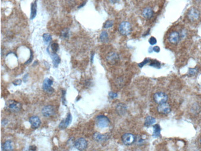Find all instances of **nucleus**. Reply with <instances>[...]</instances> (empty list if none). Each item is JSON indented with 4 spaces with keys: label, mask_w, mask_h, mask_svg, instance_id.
Segmentation results:
<instances>
[{
    "label": "nucleus",
    "mask_w": 201,
    "mask_h": 151,
    "mask_svg": "<svg viewBox=\"0 0 201 151\" xmlns=\"http://www.w3.org/2000/svg\"><path fill=\"white\" fill-rule=\"evenodd\" d=\"M6 108L12 113L19 112L22 109V104L16 100H11L6 103Z\"/></svg>",
    "instance_id": "f257e3e1"
},
{
    "label": "nucleus",
    "mask_w": 201,
    "mask_h": 151,
    "mask_svg": "<svg viewBox=\"0 0 201 151\" xmlns=\"http://www.w3.org/2000/svg\"><path fill=\"white\" fill-rule=\"evenodd\" d=\"M119 32L123 35H128L132 31L131 25L128 21H123L119 26Z\"/></svg>",
    "instance_id": "f03ea898"
},
{
    "label": "nucleus",
    "mask_w": 201,
    "mask_h": 151,
    "mask_svg": "<svg viewBox=\"0 0 201 151\" xmlns=\"http://www.w3.org/2000/svg\"><path fill=\"white\" fill-rule=\"evenodd\" d=\"M110 121L108 117L104 115H99L96 118V125L100 128H105L109 126Z\"/></svg>",
    "instance_id": "7ed1b4c3"
},
{
    "label": "nucleus",
    "mask_w": 201,
    "mask_h": 151,
    "mask_svg": "<svg viewBox=\"0 0 201 151\" xmlns=\"http://www.w3.org/2000/svg\"><path fill=\"white\" fill-rule=\"evenodd\" d=\"M153 98L154 102L158 105L167 102L168 100V96L167 94L163 92H158L155 93L153 94Z\"/></svg>",
    "instance_id": "20e7f679"
},
{
    "label": "nucleus",
    "mask_w": 201,
    "mask_h": 151,
    "mask_svg": "<svg viewBox=\"0 0 201 151\" xmlns=\"http://www.w3.org/2000/svg\"><path fill=\"white\" fill-rule=\"evenodd\" d=\"M122 142L126 146H130L136 141V137L131 133H125L121 137Z\"/></svg>",
    "instance_id": "39448f33"
},
{
    "label": "nucleus",
    "mask_w": 201,
    "mask_h": 151,
    "mask_svg": "<svg viewBox=\"0 0 201 151\" xmlns=\"http://www.w3.org/2000/svg\"><path fill=\"white\" fill-rule=\"evenodd\" d=\"M53 83V80L49 78H46L43 82V85H42L43 90L45 92L51 94L54 92V89L51 87Z\"/></svg>",
    "instance_id": "423d86ee"
},
{
    "label": "nucleus",
    "mask_w": 201,
    "mask_h": 151,
    "mask_svg": "<svg viewBox=\"0 0 201 151\" xmlns=\"http://www.w3.org/2000/svg\"><path fill=\"white\" fill-rule=\"evenodd\" d=\"M187 17L188 19L191 22L196 21L199 19L200 12L195 7H191L188 12Z\"/></svg>",
    "instance_id": "0eeeda50"
},
{
    "label": "nucleus",
    "mask_w": 201,
    "mask_h": 151,
    "mask_svg": "<svg viewBox=\"0 0 201 151\" xmlns=\"http://www.w3.org/2000/svg\"><path fill=\"white\" fill-rule=\"evenodd\" d=\"M157 111L162 115H168L172 110V108L169 103L167 102L163 103L162 104H159L157 107Z\"/></svg>",
    "instance_id": "6e6552de"
},
{
    "label": "nucleus",
    "mask_w": 201,
    "mask_h": 151,
    "mask_svg": "<svg viewBox=\"0 0 201 151\" xmlns=\"http://www.w3.org/2000/svg\"><path fill=\"white\" fill-rule=\"evenodd\" d=\"M74 147L79 150H84L88 146V142L84 138H80L77 139L74 142Z\"/></svg>",
    "instance_id": "1a4fd4ad"
},
{
    "label": "nucleus",
    "mask_w": 201,
    "mask_h": 151,
    "mask_svg": "<svg viewBox=\"0 0 201 151\" xmlns=\"http://www.w3.org/2000/svg\"><path fill=\"white\" fill-rule=\"evenodd\" d=\"M55 108L52 105H47L44 107L42 110V113L43 116L47 118L51 117L55 114Z\"/></svg>",
    "instance_id": "9d476101"
},
{
    "label": "nucleus",
    "mask_w": 201,
    "mask_h": 151,
    "mask_svg": "<svg viewBox=\"0 0 201 151\" xmlns=\"http://www.w3.org/2000/svg\"><path fill=\"white\" fill-rule=\"evenodd\" d=\"M181 39V35L177 31H172L168 35V41L172 44H177Z\"/></svg>",
    "instance_id": "9b49d317"
},
{
    "label": "nucleus",
    "mask_w": 201,
    "mask_h": 151,
    "mask_svg": "<svg viewBox=\"0 0 201 151\" xmlns=\"http://www.w3.org/2000/svg\"><path fill=\"white\" fill-rule=\"evenodd\" d=\"M72 115H71L70 113H69L68 115H67L66 118L62 120L61 123H59V129L64 130V129H66V128H68L72 122Z\"/></svg>",
    "instance_id": "f8f14e48"
},
{
    "label": "nucleus",
    "mask_w": 201,
    "mask_h": 151,
    "mask_svg": "<svg viewBox=\"0 0 201 151\" xmlns=\"http://www.w3.org/2000/svg\"><path fill=\"white\" fill-rule=\"evenodd\" d=\"M107 61L110 65H115L119 61V55L116 52H110L107 55Z\"/></svg>",
    "instance_id": "ddd939ff"
},
{
    "label": "nucleus",
    "mask_w": 201,
    "mask_h": 151,
    "mask_svg": "<svg viewBox=\"0 0 201 151\" xmlns=\"http://www.w3.org/2000/svg\"><path fill=\"white\" fill-rule=\"evenodd\" d=\"M93 138L96 142H102L107 141L109 139V136L107 134H102L100 133L96 132L94 134Z\"/></svg>",
    "instance_id": "4468645a"
},
{
    "label": "nucleus",
    "mask_w": 201,
    "mask_h": 151,
    "mask_svg": "<svg viewBox=\"0 0 201 151\" xmlns=\"http://www.w3.org/2000/svg\"><path fill=\"white\" fill-rule=\"evenodd\" d=\"M29 122L33 128H38L41 125V121L37 116L31 117L29 118Z\"/></svg>",
    "instance_id": "2eb2a0df"
},
{
    "label": "nucleus",
    "mask_w": 201,
    "mask_h": 151,
    "mask_svg": "<svg viewBox=\"0 0 201 151\" xmlns=\"http://www.w3.org/2000/svg\"><path fill=\"white\" fill-rule=\"evenodd\" d=\"M143 16L147 19H150L153 15V11L152 7H147L143 11Z\"/></svg>",
    "instance_id": "dca6fc26"
},
{
    "label": "nucleus",
    "mask_w": 201,
    "mask_h": 151,
    "mask_svg": "<svg viewBox=\"0 0 201 151\" xmlns=\"http://www.w3.org/2000/svg\"><path fill=\"white\" fill-rule=\"evenodd\" d=\"M50 55L52 59V62H53V65L54 67H57L59 65V64L61 62V58L56 54L55 53H52V54H50Z\"/></svg>",
    "instance_id": "f3484780"
},
{
    "label": "nucleus",
    "mask_w": 201,
    "mask_h": 151,
    "mask_svg": "<svg viewBox=\"0 0 201 151\" xmlns=\"http://www.w3.org/2000/svg\"><path fill=\"white\" fill-rule=\"evenodd\" d=\"M116 110L119 115H124L127 110V107L124 103H119L116 106Z\"/></svg>",
    "instance_id": "a211bd4d"
},
{
    "label": "nucleus",
    "mask_w": 201,
    "mask_h": 151,
    "mask_svg": "<svg viewBox=\"0 0 201 151\" xmlns=\"http://www.w3.org/2000/svg\"><path fill=\"white\" fill-rule=\"evenodd\" d=\"M37 0H35L31 4V19L33 20L37 16Z\"/></svg>",
    "instance_id": "6ab92c4d"
},
{
    "label": "nucleus",
    "mask_w": 201,
    "mask_h": 151,
    "mask_svg": "<svg viewBox=\"0 0 201 151\" xmlns=\"http://www.w3.org/2000/svg\"><path fill=\"white\" fill-rule=\"evenodd\" d=\"M3 149L5 151H11L14 149V143L11 140L6 141L3 144Z\"/></svg>",
    "instance_id": "aec40b11"
},
{
    "label": "nucleus",
    "mask_w": 201,
    "mask_h": 151,
    "mask_svg": "<svg viewBox=\"0 0 201 151\" xmlns=\"http://www.w3.org/2000/svg\"><path fill=\"white\" fill-rule=\"evenodd\" d=\"M156 122V119L155 118L151 117V116H148L145 118V122H144V125L147 127L150 126L151 125H153Z\"/></svg>",
    "instance_id": "412c9836"
},
{
    "label": "nucleus",
    "mask_w": 201,
    "mask_h": 151,
    "mask_svg": "<svg viewBox=\"0 0 201 151\" xmlns=\"http://www.w3.org/2000/svg\"><path fill=\"white\" fill-rule=\"evenodd\" d=\"M100 42H103V43H107L108 42L109 40V37H108V34L107 33V31H103L102 32V33L100 35Z\"/></svg>",
    "instance_id": "4be33fe9"
},
{
    "label": "nucleus",
    "mask_w": 201,
    "mask_h": 151,
    "mask_svg": "<svg viewBox=\"0 0 201 151\" xmlns=\"http://www.w3.org/2000/svg\"><path fill=\"white\" fill-rule=\"evenodd\" d=\"M160 127L159 125H155L153 126V136L155 138H159L160 136Z\"/></svg>",
    "instance_id": "5701e85b"
},
{
    "label": "nucleus",
    "mask_w": 201,
    "mask_h": 151,
    "mask_svg": "<svg viewBox=\"0 0 201 151\" xmlns=\"http://www.w3.org/2000/svg\"><path fill=\"white\" fill-rule=\"evenodd\" d=\"M43 40L46 44H48L52 40V37L49 34H44L43 35Z\"/></svg>",
    "instance_id": "b1692460"
},
{
    "label": "nucleus",
    "mask_w": 201,
    "mask_h": 151,
    "mask_svg": "<svg viewBox=\"0 0 201 151\" xmlns=\"http://www.w3.org/2000/svg\"><path fill=\"white\" fill-rule=\"evenodd\" d=\"M149 64H150V66H153L154 67H156V68H158V69L160 68L161 65H160V62L157 61V60H155V59L154 60H151Z\"/></svg>",
    "instance_id": "393cba45"
},
{
    "label": "nucleus",
    "mask_w": 201,
    "mask_h": 151,
    "mask_svg": "<svg viewBox=\"0 0 201 151\" xmlns=\"http://www.w3.org/2000/svg\"><path fill=\"white\" fill-rule=\"evenodd\" d=\"M51 49L52 53H55L56 54V52L58 51L59 49V45L57 43H53L51 45Z\"/></svg>",
    "instance_id": "a878e982"
},
{
    "label": "nucleus",
    "mask_w": 201,
    "mask_h": 151,
    "mask_svg": "<svg viewBox=\"0 0 201 151\" xmlns=\"http://www.w3.org/2000/svg\"><path fill=\"white\" fill-rule=\"evenodd\" d=\"M113 23H114L113 21L108 20V21H107L105 22V24H104V25H103V27L105 28V29L110 28V27H112L113 26Z\"/></svg>",
    "instance_id": "bb28decb"
},
{
    "label": "nucleus",
    "mask_w": 201,
    "mask_h": 151,
    "mask_svg": "<svg viewBox=\"0 0 201 151\" xmlns=\"http://www.w3.org/2000/svg\"><path fill=\"white\" fill-rule=\"evenodd\" d=\"M61 37L64 38V39H68L69 37V29H65L63 30L61 32Z\"/></svg>",
    "instance_id": "cd10ccee"
},
{
    "label": "nucleus",
    "mask_w": 201,
    "mask_h": 151,
    "mask_svg": "<svg viewBox=\"0 0 201 151\" xmlns=\"http://www.w3.org/2000/svg\"><path fill=\"white\" fill-rule=\"evenodd\" d=\"M198 72L197 67H195V68H190L189 70V76H194L196 75Z\"/></svg>",
    "instance_id": "c85d7f7f"
},
{
    "label": "nucleus",
    "mask_w": 201,
    "mask_h": 151,
    "mask_svg": "<svg viewBox=\"0 0 201 151\" xmlns=\"http://www.w3.org/2000/svg\"><path fill=\"white\" fill-rule=\"evenodd\" d=\"M151 61V59H150L149 58H146L144 60V62H143L142 63H140L139 64H138V66L140 67H143L144 65L148 64V63H150Z\"/></svg>",
    "instance_id": "c756f323"
},
{
    "label": "nucleus",
    "mask_w": 201,
    "mask_h": 151,
    "mask_svg": "<svg viewBox=\"0 0 201 151\" xmlns=\"http://www.w3.org/2000/svg\"><path fill=\"white\" fill-rule=\"evenodd\" d=\"M66 90H62V97H61V99H62V103L64 105H66Z\"/></svg>",
    "instance_id": "7c9ffc66"
},
{
    "label": "nucleus",
    "mask_w": 201,
    "mask_h": 151,
    "mask_svg": "<svg viewBox=\"0 0 201 151\" xmlns=\"http://www.w3.org/2000/svg\"><path fill=\"white\" fill-rule=\"evenodd\" d=\"M148 42H149V43L151 45H154L157 43V39H156L154 37H152L150 38L149 41H148Z\"/></svg>",
    "instance_id": "2f4dec72"
},
{
    "label": "nucleus",
    "mask_w": 201,
    "mask_h": 151,
    "mask_svg": "<svg viewBox=\"0 0 201 151\" xmlns=\"http://www.w3.org/2000/svg\"><path fill=\"white\" fill-rule=\"evenodd\" d=\"M22 84V81L20 79H16L13 82V84L14 86H19Z\"/></svg>",
    "instance_id": "473e14b6"
},
{
    "label": "nucleus",
    "mask_w": 201,
    "mask_h": 151,
    "mask_svg": "<svg viewBox=\"0 0 201 151\" xmlns=\"http://www.w3.org/2000/svg\"><path fill=\"white\" fill-rule=\"evenodd\" d=\"M109 96L111 98V99H115V98H116L118 97V94L116 93H114L113 92H109Z\"/></svg>",
    "instance_id": "72a5a7b5"
},
{
    "label": "nucleus",
    "mask_w": 201,
    "mask_h": 151,
    "mask_svg": "<svg viewBox=\"0 0 201 151\" xmlns=\"http://www.w3.org/2000/svg\"><path fill=\"white\" fill-rule=\"evenodd\" d=\"M32 59H33V54H32V51H31V56H30V58L29 59V60H27V61L25 63V65L29 64L30 63H31L32 61Z\"/></svg>",
    "instance_id": "f704fd0d"
},
{
    "label": "nucleus",
    "mask_w": 201,
    "mask_h": 151,
    "mask_svg": "<svg viewBox=\"0 0 201 151\" xmlns=\"http://www.w3.org/2000/svg\"><path fill=\"white\" fill-rule=\"evenodd\" d=\"M152 49H153V51H155V52H157V53L159 52L160 50V47H158V46H155Z\"/></svg>",
    "instance_id": "c9c22d12"
},
{
    "label": "nucleus",
    "mask_w": 201,
    "mask_h": 151,
    "mask_svg": "<svg viewBox=\"0 0 201 151\" xmlns=\"http://www.w3.org/2000/svg\"><path fill=\"white\" fill-rule=\"evenodd\" d=\"M108 1L112 4H116L117 3H118L119 1H120V0H108Z\"/></svg>",
    "instance_id": "e433bc0d"
},
{
    "label": "nucleus",
    "mask_w": 201,
    "mask_h": 151,
    "mask_svg": "<svg viewBox=\"0 0 201 151\" xmlns=\"http://www.w3.org/2000/svg\"><path fill=\"white\" fill-rule=\"evenodd\" d=\"M36 149H37L36 146H30L29 150H36Z\"/></svg>",
    "instance_id": "4c0bfd02"
},
{
    "label": "nucleus",
    "mask_w": 201,
    "mask_h": 151,
    "mask_svg": "<svg viewBox=\"0 0 201 151\" xmlns=\"http://www.w3.org/2000/svg\"><path fill=\"white\" fill-rule=\"evenodd\" d=\"M28 76H29V74H26L25 76H24V78H23V81L24 82H27V78H28Z\"/></svg>",
    "instance_id": "58836bf2"
},
{
    "label": "nucleus",
    "mask_w": 201,
    "mask_h": 151,
    "mask_svg": "<svg viewBox=\"0 0 201 151\" xmlns=\"http://www.w3.org/2000/svg\"><path fill=\"white\" fill-rule=\"evenodd\" d=\"M86 2H84V3H83V4H80V6H79V7H78V8H80V7H83L85 4H86Z\"/></svg>",
    "instance_id": "ea45409f"
},
{
    "label": "nucleus",
    "mask_w": 201,
    "mask_h": 151,
    "mask_svg": "<svg viewBox=\"0 0 201 151\" xmlns=\"http://www.w3.org/2000/svg\"><path fill=\"white\" fill-rule=\"evenodd\" d=\"M94 53H92V55H91V62L93 63V59H94Z\"/></svg>",
    "instance_id": "a19ab883"
},
{
    "label": "nucleus",
    "mask_w": 201,
    "mask_h": 151,
    "mask_svg": "<svg viewBox=\"0 0 201 151\" xmlns=\"http://www.w3.org/2000/svg\"><path fill=\"white\" fill-rule=\"evenodd\" d=\"M199 142H200V144L201 145V138H200V140H199Z\"/></svg>",
    "instance_id": "79ce46f5"
}]
</instances>
